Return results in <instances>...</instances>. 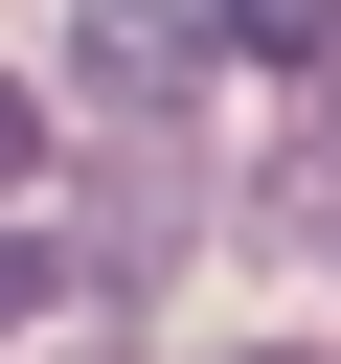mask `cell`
Instances as JSON below:
<instances>
[{
  "instance_id": "obj_1",
  "label": "cell",
  "mask_w": 341,
  "mask_h": 364,
  "mask_svg": "<svg viewBox=\"0 0 341 364\" xmlns=\"http://www.w3.org/2000/svg\"><path fill=\"white\" fill-rule=\"evenodd\" d=\"M68 46H91V91H136V114H159V91L205 68V0H68Z\"/></svg>"
},
{
  "instance_id": "obj_2",
  "label": "cell",
  "mask_w": 341,
  "mask_h": 364,
  "mask_svg": "<svg viewBox=\"0 0 341 364\" xmlns=\"http://www.w3.org/2000/svg\"><path fill=\"white\" fill-rule=\"evenodd\" d=\"M205 46H250V68H341V0H205Z\"/></svg>"
},
{
  "instance_id": "obj_3",
  "label": "cell",
  "mask_w": 341,
  "mask_h": 364,
  "mask_svg": "<svg viewBox=\"0 0 341 364\" xmlns=\"http://www.w3.org/2000/svg\"><path fill=\"white\" fill-rule=\"evenodd\" d=\"M23 318H68V273H45V228H0V341Z\"/></svg>"
},
{
  "instance_id": "obj_4",
  "label": "cell",
  "mask_w": 341,
  "mask_h": 364,
  "mask_svg": "<svg viewBox=\"0 0 341 364\" xmlns=\"http://www.w3.org/2000/svg\"><path fill=\"white\" fill-rule=\"evenodd\" d=\"M23 159H45V91H23V68H0V182H23Z\"/></svg>"
}]
</instances>
